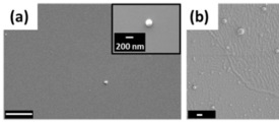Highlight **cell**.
I'll list each match as a JSON object with an SVG mask.
<instances>
[{"mask_svg":"<svg viewBox=\"0 0 279 123\" xmlns=\"http://www.w3.org/2000/svg\"><path fill=\"white\" fill-rule=\"evenodd\" d=\"M115 49L118 51H140L144 49V36L141 34H117Z\"/></svg>","mask_w":279,"mask_h":123,"instance_id":"1","label":"cell"}]
</instances>
